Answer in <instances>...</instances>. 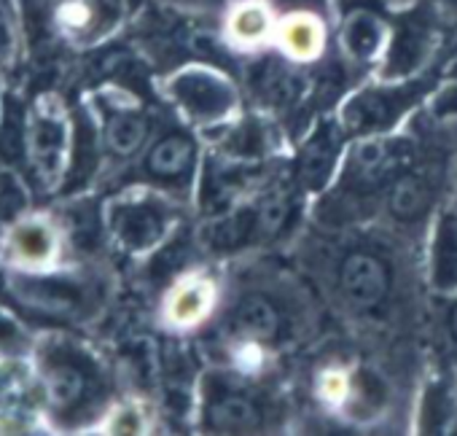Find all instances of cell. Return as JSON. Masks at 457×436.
<instances>
[{"label": "cell", "instance_id": "3", "mask_svg": "<svg viewBox=\"0 0 457 436\" xmlns=\"http://www.w3.org/2000/svg\"><path fill=\"white\" fill-rule=\"evenodd\" d=\"M105 235L127 256H151L178 230V202L148 183L124 189L105 205Z\"/></svg>", "mask_w": 457, "mask_h": 436}, {"label": "cell", "instance_id": "24", "mask_svg": "<svg viewBox=\"0 0 457 436\" xmlns=\"http://www.w3.org/2000/svg\"><path fill=\"white\" fill-rule=\"evenodd\" d=\"M350 390H353V372L347 369H326L318 377V396L323 404L334 409H345Z\"/></svg>", "mask_w": 457, "mask_h": 436}, {"label": "cell", "instance_id": "7", "mask_svg": "<svg viewBox=\"0 0 457 436\" xmlns=\"http://www.w3.org/2000/svg\"><path fill=\"white\" fill-rule=\"evenodd\" d=\"M167 100L191 127H226L240 108L235 81L210 65H186L164 81Z\"/></svg>", "mask_w": 457, "mask_h": 436}, {"label": "cell", "instance_id": "30", "mask_svg": "<svg viewBox=\"0 0 457 436\" xmlns=\"http://www.w3.org/2000/svg\"><path fill=\"white\" fill-rule=\"evenodd\" d=\"M449 334H452V340L457 342V302H454L452 310H449Z\"/></svg>", "mask_w": 457, "mask_h": 436}, {"label": "cell", "instance_id": "15", "mask_svg": "<svg viewBox=\"0 0 457 436\" xmlns=\"http://www.w3.org/2000/svg\"><path fill=\"white\" fill-rule=\"evenodd\" d=\"M382 210L398 227H420L436 210V180L417 162L401 170L382 191Z\"/></svg>", "mask_w": 457, "mask_h": 436}, {"label": "cell", "instance_id": "9", "mask_svg": "<svg viewBox=\"0 0 457 436\" xmlns=\"http://www.w3.org/2000/svg\"><path fill=\"white\" fill-rule=\"evenodd\" d=\"M223 331L235 348H278L291 334L288 307L275 297V291L248 289L228 302L223 313Z\"/></svg>", "mask_w": 457, "mask_h": 436}, {"label": "cell", "instance_id": "11", "mask_svg": "<svg viewBox=\"0 0 457 436\" xmlns=\"http://www.w3.org/2000/svg\"><path fill=\"white\" fill-rule=\"evenodd\" d=\"M202 423L215 433H259L267 428V409L245 385L218 380L204 388Z\"/></svg>", "mask_w": 457, "mask_h": 436}, {"label": "cell", "instance_id": "4", "mask_svg": "<svg viewBox=\"0 0 457 436\" xmlns=\"http://www.w3.org/2000/svg\"><path fill=\"white\" fill-rule=\"evenodd\" d=\"M436 92V79L411 76L401 81H379L353 92L339 108V124L350 138L387 135L395 124L414 111L428 95Z\"/></svg>", "mask_w": 457, "mask_h": 436}, {"label": "cell", "instance_id": "25", "mask_svg": "<svg viewBox=\"0 0 457 436\" xmlns=\"http://www.w3.org/2000/svg\"><path fill=\"white\" fill-rule=\"evenodd\" d=\"M103 423H105L103 431H108V433H143L145 431V415L132 401L111 407V412L103 417Z\"/></svg>", "mask_w": 457, "mask_h": 436}, {"label": "cell", "instance_id": "14", "mask_svg": "<svg viewBox=\"0 0 457 436\" xmlns=\"http://www.w3.org/2000/svg\"><path fill=\"white\" fill-rule=\"evenodd\" d=\"M347 132L339 124V119H328L320 122L302 143L299 151V162H296V180L299 189L304 191H326L331 186V180L337 178L339 167H342V156H345V143H347Z\"/></svg>", "mask_w": 457, "mask_h": 436}, {"label": "cell", "instance_id": "16", "mask_svg": "<svg viewBox=\"0 0 457 436\" xmlns=\"http://www.w3.org/2000/svg\"><path fill=\"white\" fill-rule=\"evenodd\" d=\"M425 278L436 297H457V205L438 207L430 218Z\"/></svg>", "mask_w": 457, "mask_h": 436}, {"label": "cell", "instance_id": "23", "mask_svg": "<svg viewBox=\"0 0 457 436\" xmlns=\"http://www.w3.org/2000/svg\"><path fill=\"white\" fill-rule=\"evenodd\" d=\"M387 401H390V388L379 372L366 366L353 372V390L345 404V415L355 420H371L387 407Z\"/></svg>", "mask_w": 457, "mask_h": 436}, {"label": "cell", "instance_id": "19", "mask_svg": "<svg viewBox=\"0 0 457 436\" xmlns=\"http://www.w3.org/2000/svg\"><path fill=\"white\" fill-rule=\"evenodd\" d=\"M218 305V289L207 275H180L162 302V315L170 329L188 331L202 326Z\"/></svg>", "mask_w": 457, "mask_h": 436}, {"label": "cell", "instance_id": "8", "mask_svg": "<svg viewBox=\"0 0 457 436\" xmlns=\"http://www.w3.org/2000/svg\"><path fill=\"white\" fill-rule=\"evenodd\" d=\"M441 38H446V33L436 4L430 6L420 0L401 14H390V44L379 63L382 79L401 81L417 76L436 54Z\"/></svg>", "mask_w": 457, "mask_h": 436}, {"label": "cell", "instance_id": "20", "mask_svg": "<svg viewBox=\"0 0 457 436\" xmlns=\"http://www.w3.org/2000/svg\"><path fill=\"white\" fill-rule=\"evenodd\" d=\"M278 17L270 0H235L223 20V36L235 49L256 52L275 41Z\"/></svg>", "mask_w": 457, "mask_h": 436}, {"label": "cell", "instance_id": "27", "mask_svg": "<svg viewBox=\"0 0 457 436\" xmlns=\"http://www.w3.org/2000/svg\"><path fill=\"white\" fill-rule=\"evenodd\" d=\"M436 9H438V17L444 22V33L446 38L457 46V0H433Z\"/></svg>", "mask_w": 457, "mask_h": 436}, {"label": "cell", "instance_id": "31", "mask_svg": "<svg viewBox=\"0 0 457 436\" xmlns=\"http://www.w3.org/2000/svg\"><path fill=\"white\" fill-rule=\"evenodd\" d=\"M449 122V138H452V143H454V154H457V116L454 119H446Z\"/></svg>", "mask_w": 457, "mask_h": 436}, {"label": "cell", "instance_id": "2", "mask_svg": "<svg viewBox=\"0 0 457 436\" xmlns=\"http://www.w3.org/2000/svg\"><path fill=\"white\" fill-rule=\"evenodd\" d=\"M9 291L14 299L46 318L81 323L95 318L108 299V281L97 267L12 270Z\"/></svg>", "mask_w": 457, "mask_h": 436}, {"label": "cell", "instance_id": "28", "mask_svg": "<svg viewBox=\"0 0 457 436\" xmlns=\"http://www.w3.org/2000/svg\"><path fill=\"white\" fill-rule=\"evenodd\" d=\"M159 4L170 9H183V12H207V9L235 4V0H159Z\"/></svg>", "mask_w": 457, "mask_h": 436}, {"label": "cell", "instance_id": "10", "mask_svg": "<svg viewBox=\"0 0 457 436\" xmlns=\"http://www.w3.org/2000/svg\"><path fill=\"white\" fill-rule=\"evenodd\" d=\"M140 170L148 186L162 189L172 197L175 191L180 197L188 194L199 170V146L194 135H188L186 130L162 132L145 146Z\"/></svg>", "mask_w": 457, "mask_h": 436}, {"label": "cell", "instance_id": "17", "mask_svg": "<svg viewBox=\"0 0 457 436\" xmlns=\"http://www.w3.org/2000/svg\"><path fill=\"white\" fill-rule=\"evenodd\" d=\"M248 84L270 111L296 108L307 97V76L283 54H264L248 68Z\"/></svg>", "mask_w": 457, "mask_h": 436}, {"label": "cell", "instance_id": "32", "mask_svg": "<svg viewBox=\"0 0 457 436\" xmlns=\"http://www.w3.org/2000/svg\"><path fill=\"white\" fill-rule=\"evenodd\" d=\"M449 79H457V60H454L452 68H449Z\"/></svg>", "mask_w": 457, "mask_h": 436}, {"label": "cell", "instance_id": "26", "mask_svg": "<svg viewBox=\"0 0 457 436\" xmlns=\"http://www.w3.org/2000/svg\"><path fill=\"white\" fill-rule=\"evenodd\" d=\"M430 116L438 122L457 116V79H449L444 87H438L430 95Z\"/></svg>", "mask_w": 457, "mask_h": 436}, {"label": "cell", "instance_id": "21", "mask_svg": "<svg viewBox=\"0 0 457 436\" xmlns=\"http://www.w3.org/2000/svg\"><path fill=\"white\" fill-rule=\"evenodd\" d=\"M100 140L116 159H132L151 143V122L135 103H113L103 113Z\"/></svg>", "mask_w": 457, "mask_h": 436}, {"label": "cell", "instance_id": "18", "mask_svg": "<svg viewBox=\"0 0 457 436\" xmlns=\"http://www.w3.org/2000/svg\"><path fill=\"white\" fill-rule=\"evenodd\" d=\"M275 44L278 52L296 65L318 63L328 49V28L323 14L307 6L280 14L275 28Z\"/></svg>", "mask_w": 457, "mask_h": 436}, {"label": "cell", "instance_id": "12", "mask_svg": "<svg viewBox=\"0 0 457 436\" xmlns=\"http://www.w3.org/2000/svg\"><path fill=\"white\" fill-rule=\"evenodd\" d=\"M4 254L12 270H49L62 256V230L46 215H22L9 224Z\"/></svg>", "mask_w": 457, "mask_h": 436}, {"label": "cell", "instance_id": "5", "mask_svg": "<svg viewBox=\"0 0 457 436\" xmlns=\"http://www.w3.org/2000/svg\"><path fill=\"white\" fill-rule=\"evenodd\" d=\"M76 130L60 97L36 100L25 124V154L41 191H57L73 167Z\"/></svg>", "mask_w": 457, "mask_h": 436}, {"label": "cell", "instance_id": "6", "mask_svg": "<svg viewBox=\"0 0 457 436\" xmlns=\"http://www.w3.org/2000/svg\"><path fill=\"white\" fill-rule=\"evenodd\" d=\"M387 248L355 243L345 248L334 267V289L342 305L358 315H379L395 294V267Z\"/></svg>", "mask_w": 457, "mask_h": 436}, {"label": "cell", "instance_id": "29", "mask_svg": "<svg viewBox=\"0 0 457 436\" xmlns=\"http://www.w3.org/2000/svg\"><path fill=\"white\" fill-rule=\"evenodd\" d=\"M12 44H14V28H12V17L9 12L0 6V63L6 60V54L12 52Z\"/></svg>", "mask_w": 457, "mask_h": 436}, {"label": "cell", "instance_id": "13", "mask_svg": "<svg viewBox=\"0 0 457 436\" xmlns=\"http://www.w3.org/2000/svg\"><path fill=\"white\" fill-rule=\"evenodd\" d=\"M339 44L350 63H382L390 44V17L369 6V0H342Z\"/></svg>", "mask_w": 457, "mask_h": 436}, {"label": "cell", "instance_id": "22", "mask_svg": "<svg viewBox=\"0 0 457 436\" xmlns=\"http://www.w3.org/2000/svg\"><path fill=\"white\" fill-rule=\"evenodd\" d=\"M422 433H457V382L449 377H430L417 412Z\"/></svg>", "mask_w": 457, "mask_h": 436}, {"label": "cell", "instance_id": "1", "mask_svg": "<svg viewBox=\"0 0 457 436\" xmlns=\"http://www.w3.org/2000/svg\"><path fill=\"white\" fill-rule=\"evenodd\" d=\"M36 398L44 417L60 431H84L111 412L113 382L105 361L81 340L46 334L33 345Z\"/></svg>", "mask_w": 457, "mask_h": 436}]
</instances>
